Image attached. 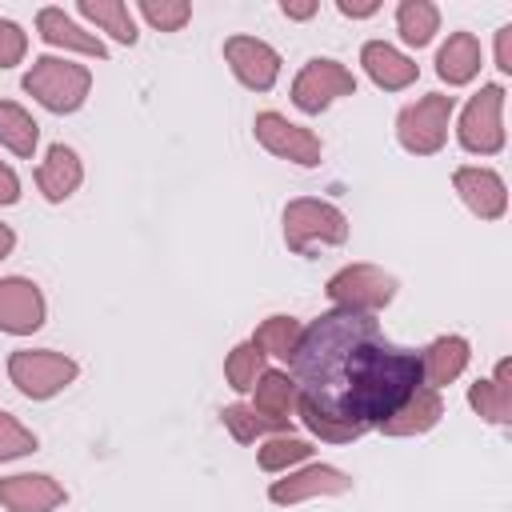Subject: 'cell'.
Masks as SVG:
<instances>
[{"mask_svg":"<svg viewBox=\"0 0 512 512\" xmlns=\"http://www.w3.org/2000/svg\"><path fill=\"white\" fill-rule=\"evenodd\" d=\"M40 144V124L32 120V112L16 100H0V148H8L20 160H32Z\"/></svg>","mask_w":512,"mask_h":512,"instance_id":"603a6c76","label":"cell"},{"mask_svg":"<svg viewBox=\"0 0 512 512\" xmlns=\"http://www.w3.org/2000/svg\"><path fill=\"white\" fill-rule=\"evenodd\" d=\"M452 112H456V96H444V92H428V96L404 104L400 116H396L400 148L412 152V156H436L448 144Z\"/></svg>","mask_w":512,"mask_h":512,"instance_id":"8992f818","label":"cell"},{"mask_svg":"<svg viewBox=\"0 0 512 512\" xmlns=\"http://www.w3.org/2000/svg\"><path fill=\"white\" fill-rule=\"evenodd\" d=\"M252 132H256V144L276 160H288V164H300V168H316L320 156H324L320 136L312 128H304V124H292L280 112H256Z\"/></svg>","mask_w":512,"mask_h":512,"instance_id":"9c48e42d","label":"cell"},{"mask_svg":"<svg viewBox=\"0 0 512 512\" xmlns=\"http://www.w3.org/2000/svg\"><path fill=\"white\" fill-rule=\"evenodd\" d=\"M496 68L508 76L512 72V24L496 28Z\"/></svg>","mask_w":512,"mask_h":512,"instance_id":"e575fe53","label":"cell"},{"mask_svg":"<svg viewBox=\"0 0 512 512\" xmlns=\"http://www.w3.org/2000/svg\"><path fill=\"white\" fill-rule=\"evenodd\" d=\"M300 336H304V324H300L296 316H288V312H276V316H268V320L256 324L252 344H256L264 356H276V360L292 364V356H296V348H300Z\"/></svg>","mask_w":512,"mask_h":512,"instance_id":"cb8c5ba5","label":"cell"},{"mask_svg":"<svg viewBox=\"0 0 512 512\" xmlns=\"http://www.w3.org/2000/svg\"><path fill=\"white\" fill-rule=\"evenodd\" d=\"M84 184V164L76 156V148L68 144H52L44 152V160L36 164V188L48 204H64L68 196H76V188Z\"/></svg>","mask_w":512,"mask_h":512,"instance_id":"ac0fdd59","label":"cell"},{"mask_svg":"<svg viewBox=\"0 0 512 512\" xmlns=\"http://www.w3.org/2000/svg\"><path fill=\"white\" fill-rule=\"evenodd\" d=\"M336 12L348 20H368L380 12V0H336Z\"/></svg>","mask_w":512,"mask_h":512,"instance_id":"836d02e7","label":"cell"},{"mask_svg":"<svg viewBox=\"0 0 512 512\" xmlns=\"http://www.w3.org/2000/svg\"><path fill=\"white\" fill-rule=\"evenodd\" d=\"M308 456H312V444H308V440H300V436H292V432L268 436V440L256 448V464H260L264 472H272V476H280V472H288V468L304 464Z\"/></svg>","mask_w":512,"mask_h":512,"instance_id":"83f0119b","label":"cell"},{"mask_svg":"<svg viewBox=\"0 0 512 512\" xmlns=\"http://www.w3.org/2000/svg\"><path fill=\"white\" fill-rule=\"evenodd\" d=\"M296 420L316 436V440H324V444H352V440H360L364 432H372V428H364V424H348V420H336V416H328V412H320L312 400H304V396H296Z\"/></svg>","mask_w":512,"mask_h":512,"instance_id":"4316f807","label":"cell"},{"mask_svg":"<svg viewBox=\"0 0 512 512\" xmlns=\"http://www.w3.org/2000/svg\"><path fill=\"white\" fill-rule=\"evenodd\" d=\"M76 12H80L84 20H92L100 32H108L116 44H128V48H132V44L140 40L132 8H128V4H120V0H80V4H76Z\"/></svg>","mask_w":512,"mask_h":512,"instance_id":"d4e9b609","label":"cell"},{"mask_svg":"<svg viewBox=\"0 0 512 512\" xmlns=\"http://www.w3.org/2000/svg\"><path fill=\"white\" fill-rule=\"evenodd\" d=\"M360 64H364L368 80H372L376 88H384V92H404V88H412L416 76H420V64H416L412 56H404L400 48H392L388 40H368V44L360 48Z\"/></svg>","mask_w":512,"mask_h":512,"instance_id":"2e32d148","label":"cell"},{"mask_svg":"<svg viewBox=\"0 0 512 512\" xmlns=\"http://www.w3.org/2000/svg\"><path fill=\"white\" fill-rule=\"evenodd\" d=\"M396 276L376 268V264H344L340 272L328 276L324 292L340 312H356V316H376L396 300Z\"/></svg>","mask_w":512,"mask_h":512,"instance_id":"277c9868","label":"cell"},{"mask_svg":"<svg viewBox=\"0 0 512 512\" xmlns=\"http://www.w3.org/2000/svg\"><path fill=\"white\" fill-rule=\"evenodd\" d=\"M28 452H36V432L24 428L12 412H0V464L20 460V456H28Z\"/></svg>","mask_w":512,"mask_h":512,"instance_id":"1f68e13d","label":"cell"},{"mask_svg":"<svg viewBox=\"0 0 512 512\" xmlns=\"http://www.w3.org/2000/svg\"><path fill=\"white\" fill-rule=\"evenodd\" d=\"M264 360H268V356H264L252 340H240V344L224 356V380H228V388H232V392H252V384H256V380L264 376V368H268Z\"/></svg>","mask_w":512,"mask_h":512,"instance_id":"f1b7e54d","label":"cell"},{"mask_svg":"<svg viewBox=\"0 0 512 512\" xmlns=\"http://www.w3.org/2000/svg\"><path fill=\"white\" fill-rule=\"evenodd\" d=\"M348 240V216L316 196L284 204V244L296 256H316L320 248H340Z\"/></svg>","mask_w":512,"mask_h":512,"instance_id":"3957f363","label":"cell"},{"mask_svg":"<svg viewBox=\"0 0 512 512\" xmlns=\"http://www.w3.org/2000/svg\"><path fill=\"white\" fill-rule=\"evenodd\" d=\"M220 420H224V428L232 432L236 444H256L264 436H280L284 432L280 424H272L268 416H260L252 404H228V408H220Z\"/></svg>","mask_w":512,"mask_h":512,"instance_id":"f546056e","label":"cell"},{"mask_svg":"<svg viewBox=\"0 0 512 512\" xmlns=\"http://www.w3.org/2000/svg\"><path fill=\"white\" fill-rule=\"evenodd\" d=\"M28 52V32L16 24V20H4L0 16V68H16Z\"/></svg>","mask_w":512,"mask_h":512,"instance_id":"d6a6232c","label":"cell"},{"mask_svg":"<svg viewBox=\"0 0 512 512\" xmlns=\"http://www.w3.org/2000/svg\"><path fill=\"white\" fill-rule=\"evenodd\" d=\"M352 492V476L336 464H304V468H288L280 472V480H272L268 500L272 504H304V500H320V496H344Z\"/></svg>","mask_w":512,"mask_h":512,"instance_id":"30bf717a","label":"cell"},{"mask_svg":"<svg viewBox=\"0 0 512 512\" xmlns=\"http://www.w3.org/2000/svg\"><path fill=\"white\" fill-rule=\"evenodd\" d=\"M156 32H180L192 20V4L188 0H140L136 8Z\"/></svg>","mask_w":512,"mask_h":512,"instance_id":"4dcf8cb0","label":"cell"},{"mask_svg":"<svg viewBox=\"0 0 512 512\" xmlns=\"http://www.w3.org/2000/svg\"><path fill=\"white\" fill-rule=\"evenodd\" d=\"M12 248H16V232H12L8 224H0V260H8Z\"/></svg>","mask_w":512,"mask_h":512,"instance_id":"74e56055","label":"cell"},{"mask_svg":"<svg viewBox=\"0 0 512 512\" xmlns=\"http://www.w3.org/2000/svg\"><path fill=\"white\" fill-rule=\"evenodd\" d=\"M16 200H20V176L12 172V164L0 160V208H8Z\"/></svg>","mask_w":512,"mask_h":512,"instance_id":"d590c367","label":"cell"},{"mask_svg":"<svg viewBox=\"0 0 512 512\" xmlns=\"http://www.w3.org/2000/svg\"><path fill=\"white\" fill-rule=\"evenodd\" d=\"M468 360H472V344H468L464 336H456V332L436 336V340L420 352V384H428V388L440 392L444 384H452V380L464 376Z\"/></svg>","mask_w":512,"mask_h":512,"instance_id":"d6986e66","label":"cell"},{"mask_svg":"<svg viewBox=\"0 0 512 512\" xmlns=\"http://www.w3.org/2000/svg\"><path fill=\"white\" fill-rule=\"evenodd\" d=\"M224 60L248 92H268L280 80V52L260 36H244V32L228 36L224 40Z\"/></svg>","mask_w":512,"mask_h":512,"instance_id":"8fae6325","label":"cell"},{"mask_svg":"<svg viewBox=\"0 0 512 512\" xmlns=\"http://www.w3.org/2000/svg\"><path fill=\"white\" fill-rule=\"evenodd\" d=\"M396 32L408 48H428L440 32V8L432 0H400L396 4Z\"/></svg>","mask_w":512,"mask_h":512,"instance_id":"484cf974","label":"cell"},{"mask_svg":"<svg viewBox=\"0 0 512 512\" xmlns=\"http://www.w3.org/2000/svg\"><path fill=\"white\" fill-rule=\"evenodd\" d=\"M440 416H444V396L436 392V388H428V384H416L376 428L384 432V436H424V432H432L436 424H440Z\"/></svg>","mask_w":512,"mask_h":512,"instance_id":"5bb4252c","label":"cell"},{"mask_svg":"<svg viewBox=\"0 0 512 512\" xmlns=\"http://www.w3.org/2000/svg\"><path fill=\"white\" fill-rule=\"evenodd\" d=\"M48 320V304L36 280L28 276H0V332L32 336Z\"/></svg>","mask_w":512,"mask_h":512,"instance_id":"7c38bea8","label":"cell"},{"mask_svg":"<svg viewBox=\"0 0 512 512\" xmlns=\"http://www.w3.org/2000/svg\"><path fill=\"white\" fill-rule=\"evenodd\" d=\"M480 64H484V52H480V40H476L472 32H452V36L440 44V52H436V76H440L448 88L472 84L476 72H480Z\"/></svg>","mask_w":512,"mask_h":512,"instance_id":"7402d4cb","label":"cell"},{"mask_svg":"<svg viewBox=\"0 0 512 512\" xmlns=\"http://www.w3.org/2000/svg\"><path fill=\"white\" fill-rule=\"evenodd\" d=\"M280 12H284L288 20H312V16L320 12V4H316V0H280Z\"/></svg>","mask_w":512,"mask_h":512,"instance_id":"8d00e7d4","label":"cell"},{"mask_svg":"<svg viewBox=\"0 0 512 512\" xmlns=\"http://www.w3.org/2000/svg\"><path fill=\"white\" fill-rule=\"evenodd\" d=\"M80 376V364L56 348H16L8 356V380L28 400H52Z\"/></svg>","mask_w":512,"mask_h":512,"instance_id":"5b68a950","label":"cell"},{"mask_svg":"<svg viewBox=\"0 0 512 512\" xmlns=\"http://www.w3.org/2000/svg\"><path fill=\"white\" fill-rule=\"evenodd\" d=\"M468 404L480 420L504 428L512 424V360H500L488 380L468 384Z\"/></svg>","mask_w":512,"mask_h":512,"instance_id":"44dd1931","label":"cell"},{"mask_svg":"<svg viewBox=\"0 0 512 512\" xmlns=\"http://www.w3.org/2000/svg\"><path fill=\"white\" fill-rule=\"evenodd\" d=\"M68 500L64 484L48 472H16L0 480V504L8 512H56Z\"/></svg>","mask_w":512,"mask_h":512,"instance_id":"9a60e30c","label":"cell"},{"mask_svg":"<svg viewBox=\"0 0 512 512\" xmlns=\"http://www.w3.org/2000/svg\"><path fill=\"white\" fill-rule=\"evenodd\" d=\"M288 376L320 412L376 428L420 384V352L392 344L372 316L336 308L304 328Z\"/></svg>","mask_w":512,"mask_h":512,"instance_id":"6da1fadb","label":"cell"},{"mask_svg":"<svg viewBox=\"0 0 512 512\" xmlns=\"http://www.w3.org/2000/svg\"><path fill=\"white\" fill-rule=\"evenodd\" d=\"M36 32H40V40L52 44V48L80 52V56H92V60H108V44H104L96 32L80 28L64 8H40V12H36Z\"/></svg>","mask_w":512,"mask_h":512,"instance_id":"e0dca14e","label":"cell"},{"mask_svg":"<svg viewBox=\"0 0 512 512\" xmlns=\"http://www.w3.org/2000/svg\"><path fill=\"white\" fill-rule=\"evenodd\" d=\"M344 96H356V76H352V68H344L332 56L304 60V68L292 80V104L304 116H320L324 108H332Z\"/></svg>","mask_w":512,"mask_h":512,"instance_id":"ba28073f","label":"cell"},{"mask_svg":"<svg viewBox=\"0 0 512 512\" xmlns=\"http://www.w3.org/2000/svg\"><path fill=\"white\" fill-rule=\"evenodd\" d=\"M20 84L40 108H48L56 116H68V112L84 108V100L92 92V68L76 64L68 56H36Z\"/></svg>","mask_w":512,"mask_h":512,"instance_id":"7a4b0ae2","label":"cell"},{"mask_svg":"<svg viewBox=\"0 0 512 512\" xmlns=\"http://www.w3.org/2000/svg\"><path fill=\"white\" fill-rule=\"evenodd\" d=\"M296 380L280 368H264V376L252 384V408L260 416H268L272 424H280L284 432H292V420H296Z\"/></svg>","mask_w":512,"mask_h":512,"instance_id":"ffe728a7","label":"cell"},{"mask_svg":"<svg viewBox=\"0 0 512 512\" xmlns=\"http://www.w3.org/2000/svg\"><path fill=\"white\" fill-rule=\"evenodd\" d=\"M504 84H480L476 96L460 108L456 140L472 156H496L504 148Z\"/></svg>","mask_w":512,"mask_h":512,"instance_id":"52a82bcc","label":"cell"},{"mask_svg":"<svg viewBox=\"0 0 512 512\" xmlns=\"http://www.w3.org/2000/svg\"><path fill=\"white\" fill-rule=\"evenodd\" d=\"M452 188L464 200V208L480 220H500L508 212V184L500 172L480 168V164H460L452 172Z\"/></svg>","mask_w":512,"mask_h":512,"instance_id":"4fadbf2b","label":"cell"}]
</instances>
